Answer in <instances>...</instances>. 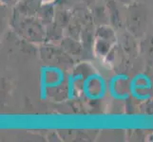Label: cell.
<instances>
[{
    "mask_svg": "<svg viewBox=\"0 0 153 142\" xmlns=\"http://www.w3.org/2000/svg\"><path fill=\"white\" fill-rule=\"evenodd\" d=\"M151 88L150 79L146 75H137L129 83V92L137 99H147L149 95L144 94L143 91L149 90Z\"/></svg>",
    "mask_w": 153,
    "mask_h": 142,
    "instance_id": "1",
    "label": "cell"
}]
</instances>
